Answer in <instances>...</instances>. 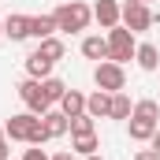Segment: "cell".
Segmentation results:
<instances>
[{"mask_svg": "<svg viewBox=\"0 0 160 160\" xmlns=\"http://www.w3.org/2000/svg\"><path fill=\"white\" fill-rule=\"evenodd\" d=\"M52 15H56V26H60L63 34H82V30L93 22V8L82 4V0H67V4H60Z\"/></svg>", "mask_w": 160, "mask_h": 160, "instance_id": "obj_1", "label": "cell"}, {"mask_svg": "<svg viewBox=\"0 0 160 160\" xmlns=\"http://www.w3.org/2000/svg\"><path fill=\"white\" fill-rule=\"evenodd\" d=\"M134 52H138L134 34H130L123 22L112 26V30H108V60H112V63H127V60H134Z\"/></svg>", "mask_w": 160, "mask_h": 160, "instance_id": "obj_2", "label": "cell"}, {"mask_svg": "<svg viewBox=\"0 0 160 160\" xmlns=\"http://www.w3.org/2000/svg\"><path fill=\"white\" fill-rule=\"evenodd\" d=\"M93 82H97V89H104V93H123V89H127V71H123V63L101 60V63L93 67Z\"/></svg>", "mask_w": 160, "mask_h": 160, "instance_id": "obj_3", "label": "cell"}, {"mask_svg": "<svg viewBox=\"0 0 160 160\" xmlns=\"http://www.w3.org/2000/svg\"><path fill=\"white\" fill-rule=\"evenodd\" d=\"M153 22H157V15L149 11V4H142V0H127L123 4V26L130 34H145Z\"/></svg>", "mask_w": 160, "mask_h": 160, "instance_id": "obj_4", "label": "cell"}, {"mask_svg": "<svg viewBox=\"0 0 160 160\" xmlns=\"http://www.w3.org/2000/svg\"><path fill=\"white\" fill-rule=\"evenodd\" d=\"M41 127V116H34V112H19V116H11L8 119V127H4V134L11 138V142H26L30 145V138H34V130Z\"/></svg>", "mask_w": 160, "mask_h": 160, "instance_id": "obj_5", "label": "cell"}, {"mask_svg": "<svg viewBox=\"0 0 160 160\" xmlns=\"http://www.w3.org/2000/svg\"><path fill=\"white\" fill-rule=\"evenodd\" d=\"M19 97H22V104H26V112H34V116H45V112L52 108L38 78H22V82H19Z\"/></svg>", "mask_w": 160, "mask_h": 160, "instance_id": "obj_6", "label": "cell"}, {"mask_svg": "<svg viewBox=\"0 0 160 160\" xmlns=\"http://www.w3.org/2000/svg\"><path fill=\"white\" fill-rule=\"evenodd\" d=\"M93 19H97L104 30L119 26V22H123V4H119V0H97V4H93Z\"/></svg>", "mask_w": 160, "mask_h": 160, "instance_id": "obj_7", "label": "cell"}, {"mask_svg": "<svg viewBox=\"0 0 160 160\" xmlns=\"http://www.w3.org/2000/svg\"><path fill=\"white\" fill-rule=\"evenodd\" d=\"M86 112H89L93 119H108V116H112V93H104V89L89 93V97H86Z\"/></svg>", "mask_w": 160, "mask_h": 160, "instance_id": "obj_8", "label": "cell"}, {"mask_svg": "<svg viewBox=\"0 0 160 160\" xmlns=\"http://www.w3.org/2000/svg\"><path fill=\"white\" fill-rule=\"evenodd\" d=\"M4 38L26 41L30 38V15H8V19H4Z\"/></svg>", "mask_w": 160, "mask_h": 160, "instance_id": "obj_9", "label": "cell"}, {"mask_svg": "<svg viewBox=\"0 0 160 160\" xmlns=\"http://www.w3.org/2000/svg\"><path fill=\"white\" fill-rule=\"evenodd\" d=\"M56 15H30V38H38V41H45V38H56Z\"/></svg>", "mask_w": 160, "mask_h": 160, "instance_id": "obj_10", "label": "cell"}, {"mask_svg": "<svg viewBox=\"0 0 160 160\" xmlns=\"http://www.w3.org/2000/svg\"><path fill=\"white\" fill-rule=\"evenodd\" d=\"M82 56L86 60H108V38H97V34H89V38H82Z\"/></svg>", "mask_w": 160, "mask_h": 160, "instance_id": "obj_11", "label": "cell"}, {"mask_svg": "<svg viewBox=\"0 0 160 160\" xmlns=\"http://www.w3.org/2000/svg\"><path fill=\"white\" fill-rule=\"evenodd\" d=\"M41 123H45V130H48V138H63V134L71 130V119H67L63 112H52V108H48V112L41 116Z\"/></svg>", "mask_w": 160, "mask_h": 160, "instance_id": "obj_12", "label": "cell"}, {"mask_svg": "<svg viewBox=\"0 0 160 160\" xmlns=\"http://www.w3.org/2000/svg\"><path fill=\"white\" fill-rule=\"evenodd\" d=\"M26 75H30V78H38V82H45L48 75H52V60H45L38 48H34V52L26 56Z\"/></svg>", "mask_w": 160, "mask_h": 160, "instance_id": "obj_13", "label": "cell"}, {"mask_svg": "<svg viewBox=\"0 0 160 160\" xmlns=\"http://www.w3.org/2000/svg\"><path fill=\"white\" fill-rule=\"evenodd\" d=\"M60 112H63L67 119L82 116V112H86V93H78V89H67V93H63V101H60Z\"/></svg>", "mask_w": 160, "mask_h": 160, "instance_id": "obj_14", "label": "cell"}, {"mask_svg": "<svg viewBox=\"0 0 160 160\" xmlns=\"http://www.w3.org/2000/svg\"><path fill=\"white\" fill-rule=\"evenodd\" d=\"M157 119H142V116H130V142H149L157 134Z\"/></svg>", "mask_w": 160, "mask_h": 160, "instance_id": "obj_15", "label": "cell"}, {"mask_svg": "<svg viewBox=\"0 0 160 160\" xmlns=\"http://www.w3.org/2000/svg\"><path fill=\"white\" fill-rule=\"evenodd\" d=\"M134 60H138V67L142 71H157L160 67V52H157V45H138V52H134Z\"/></svg>", "mask_w": 160, "mask_h": 160, "instance_id": "obj_16", "label": "cell"}, {"mask_svg": "<svg viewBox=\"0 0 160 160\" xmlns=\"http://www.w3.org/2000/svg\"><path fill=\"white\" fill-rule=\"evenodd\" d=\"M97 149H101L97 134H78V138H75V145H71V153H75V157H93Z\"/></svg>", "mask_w": 160, "mask_h": 160, "instance_id": "obj_17", "label": "cell"}, {"mask_svg": "<svg viewBox=\"0 0 160 160\" xmlns=\"http://www.w3.org/2000/svg\"><path fill=\"white\" fill-rule=\"evenodd\" d=\"M38 52L45 56V60H52V63H56V60H63V52H67V48H63V41H60V38H45V41H38Z\"/></svg>", "mask_w": 160, "mask_h": 160, "instance_id": "obj_18", "label": "cell"}, {"mask_svg": "<svg viewBox=\"0 0 160 160\" xmlns=\"http://www.w3.org/2000/svg\"><path fill=\"white\" fill-rule=\"evenodd\" d=\"M130 116H134L130 97H127V93H112V116H108V119H130Z\"/></svg>", "mask_w": 160, "mask_h": 160, "instance_id": "obj_19", "label": "cell"}, {"mask_svg": "<svg viewBox=\"0 0 160 160\" xmlns=\"http://www.w3.org/2000/svg\"><path fill=\"white\" fill-rule=\"evenodd\" d=\"M41 89H45V97H48V104H60V101H63V93H67V86H63L60 78H52V75H48L45 82H41Z\"/></svg>", "mask_w": 160, "mask_h": 160, "instance_id": "obj_20", "label": "cell"}, {"mask_svg": "<svg viewBox=\"0 0 160 160\" xmlns=\"http://www.w3.org/2000/svg\"><path fill=\"white\" fill-rule=\"evenodd\" d=\"M134 116H142V119H157V123H160V104L145 97V101H138V104H134Z\"/></svg>", "mask_w": 160, "mask_h": 160, "instance_id": "obj_21", "label": "cell"}, {"mask_svg": "<svg viewBox=\"0 0 160 160\" xmlns=\"http://www.w3.org/2000/svg\"><path fill=\"white\" fill-rule=\"evenodd\" d=\"M71 134H75V138H78V134H97V130H93V116H89V112L75 116V119H71Z\"/></svg>", "mask_w": 160, "mask_h": 160, "instance_id": "obj_22", "label": "cell"}, {"mask_svg": "<svg viewBox=\"0 0 160 160\" xmlns=\"http://www.w3.org/2000/svg\"><path fill=\"white\" fill-rule=\"evenodd\" d=\"M22 160H52V157H48L41 145H34V149H26V153H22Z\"/></svg>", "mask_w": 160, "mask_h": 160, "instance_id": "obj_23", "label": "cell"}, {"mask_svg": "<svg viewBox=\"0 0 160 160\" xmlns=\"http://www.w3.org/2000/svg\"><path fill=\"white\" fill-rule=\"evenodd\" d=\"M134 160H160V153H153V149H138Z\"/></svg>", "mask_w": 160, "mask_h": 160, "instance_id": "obj_24", "label": "cell"}, {"mask_svg": "<svg viewBox=\"0 0 160 160\" xmlns=\"http://www.w3.org/2000/svg\"><path fill=\"white\" fill-rule=\"evenodd\" d=\"M149 149H153V153H160V127H157V134L149 138Z\"/></svg>", "mask_w": 160, "mask_h": 160, "instance_id": "obj_25", "label": "cell"}, {"mask_svg": "<svg viewBox=\"0 0 160 160\" xmlns=\"http://www.w3.org/2000/svg\"><path fill=\"white\" fill-rule=\"evenodd\" d=\"M52 160H75V153H71V149H63V153H56Z\"/></svg>", "mask_w": 160, "mask_h": 160, "instance_id": "obj_26", "label": "cell"}, {"mask_svg": "<svg viewBox=\"0 0 160 160\" xmlns=\"http://www.w3.org/2000/svg\"><path fill=\"white\" fill-rule=\"evenodd\" d=\"M0 160H8V142H0Z\"/></svg>", "mask_w": 160, "mask_h": 160, "instance_id": "obj_27", "label": "cell"}, {"mask_svg": "<svg viewBox=\"0 0 160 160\" xmlns=\"http://www.w3.org/2000/svg\"><path fill=\"white\" fill-rule=\"evenodd\" d=\"M82 160H104V157H97V153H93V157H82Z\"/></svg>", "mask_w": 160, "mask_h": 160, "instance_id": "obj_28", "label": "cell"}, {"mask_svg": "<svg viewBox=\"0 0 160 160\" xmlns=\"http://www.w3.org/2000/svg\"><path fill=\"white\" fill-rule=\"evenodd\" d=\"M0 142H8V134H4V127H0Z\"/></svg>", "mask_w": 160, "mask_h": 160, "instance_id": "obj_29", "label": "cell"}, {"mask_svg": "<svg viewBox=\"0 0 160 160\" xmlns=\"http://www.w3.org/2000/svg\"><path fill=\"white\" fill-rule=\"evenodd\" d=\"M0 38H4V22H0Z\"/></svg>", "mask_w": 160, "mask_h": 160, "instance_id": "obj_30", "label": "cell"}, {"mask_svg": "<svg viewBox=\"0 0 160 160\" xmlns=\"http://www.w3.org/2000/svg\"><path fill=\"white\" fill-rule=\"evenodd\" d=\"M142 4H149V0H142Z\"/></svg>", "mask_w": 160, "mask_h": 160, "instance_id": "obj_31", "label": "cell"}]
</instances>
